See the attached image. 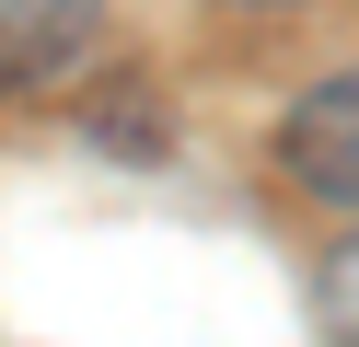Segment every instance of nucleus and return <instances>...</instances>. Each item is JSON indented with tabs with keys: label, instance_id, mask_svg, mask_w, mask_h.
Returning a JSON list of instances; mask_svg holds the SVG:
<instances>
[{
	"label": "nucleus",
	"instance_id": "1",
	"mask_svg": "<svg viewBox=\"0 0 359 347\" xmlns=\"http://www.w3.org/2000/svg\"><path fill=\"white\" fill-rule=\"evenodd\" d=\"M278 174L302 185L313 208H336V220H359V69H336V81H313L302 104L278 116Z\"/></svg>",
	"mask_w": 359,
	"mask_h": 347
},
{
	"label": "nucleus",
	"instance_id": "2",
	"mask_svg": "<svg viewBox=\"0 0 359 347\" xmlns=\"http://www.w3.org/2000/svg\"><path fill=\"white\" fill-rule=\"evenodd\" d=\"M104 46V0H0V104L81 81Z\"/></svg>",
	"mask_w": 359,
	"mask_h": 347
},
{
	"label": "nucleus",
	"instance_id": "3",
	"mask_svg": "<svg viewBox=\"0 0 359 347\" xmlns=\"http://www.w3.org/2000/svg\"><path fill=\"white\" fill-rule=\"evenodd\" d=\"M313 313H325V336H336V347H359V231L325 254V290H313Z\"/></svg>",
	"mask_w": 359,
	"mask_h": 347
}]
</instances>
